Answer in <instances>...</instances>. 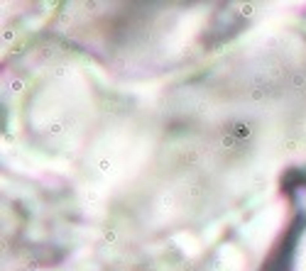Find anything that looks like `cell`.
I'll list each match as a JSON object with an SVG mask.
<instances>
[{"instance_id": "1", "label": "cell", "mask_w": 306, "mask_h": 271, "mask_svg": "<svg viewBox=\"0 0 306 271\" xmlns=\"http://www.w3.org/2000/svg\"><path fill=\"white\" fill-rule=\"evenodd\" d=\"M279 183L287 200V220L257 271H294L299 244L306 235V166L287 169Z\"/></svg>"}]
</instances>
